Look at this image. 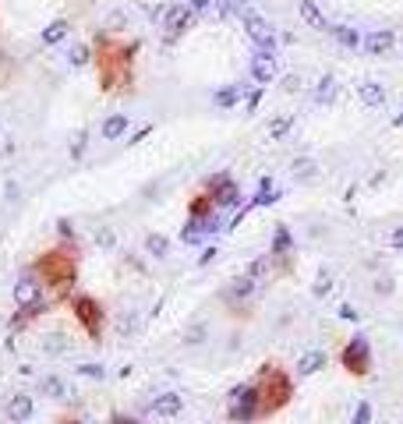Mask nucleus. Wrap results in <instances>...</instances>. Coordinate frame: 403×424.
<instances>
[{"label": "nucleus", "mask_w": 403, "mask_h": 424, "mask_svg": "<svg viewBox=\"0 0 403 424\" xmlns=\"http://www.w3.org/2000/svg\"><path fill=\"white\" fill-rule=\"evenodd\" d=\"M78 248L71 241H64L57 248H47L42 254H36L29 272L42 283V290H50L53 297H71L75 283H78Z\"/></svg>", "instance_id": "nucleus-1"}, {"label": "nucleus", "mask_w": 403, "mask_h": 424, "mask_svg": "<svg viewBox=\"0 0 403 424\" xmlns=\"http://www.w3.org/2000/svg\"><path fill=\"white\" fill-rule=\"evenodd\" d=\"M138 47H117L110 36H96V64H99V92H124L135 78Z\"/></svg>", "instance_id": "nucleus-2"}, {"label": "nucleus", "mask_w": 403, "mask_h": 424, "mask_svg": "<svg viewBox=\"0 0 403 424\" xmlns=\"http://www.w3.org/2000/svg\"><path fill=\"white\" fill-rule=\"evenodd\" d=\"M251 386L259 393V417H272V414L287 410L294 403V393H297L290 371L283 365H276V360H265V365L255 371Z\"/></svg>", "instance_id": "nucleus-3"}, {"label": "nucleus", "mask_w": 403, "mask_h": 424, "mask_svg": "<svg viewBox=\"0 0 403 424\" xmlns=\"http://www.w3.org/2000/svg\"><path fill=\"white\" fill-rule=\"evenodd\" d=\"M68 304H71V315H75V322L81 326V332L89 336L92 343H99V339H103V326H106L103 304L96 301L92 293H71Z\"/></svg>", "instance_id": "nucleus-4"}, {"label": "nucleus", "mask_w": 403, "mask_h": 424, "mask_svg": "<svg viewBox=\"0 0 403 424\" xmlns=\"http://www.w3.org/2000/svg\"><path fill=\"white\" fill-rule=\"evenodd\" d=\"M339 365H343V371L350 375V378H368L372 375V347H368V339L365 336H354V339H347V347H343V354H339Z\"/></svg>", "instance_id": "nucleus-5"}, {"label": "nucleus", "mask_w": 403, "mask_h": 424, "mask_svg": "<svg viewBox=\"0 0 403 424\" xmlns=\"http://www.w3.org/2000/svg\"><path fill=\"white\" fill-rule=\"evenodd\" d=\"M226 421H233V424H251V421H262V417H259V393H255L251 382H248V386H237V389L230 393Z\"/></svg>", "instance_id": "nucleus-6"}, {"label": "nucleus", "mask_w": 403, "mask_h": 424, "mask_svg": "<svg viewBox=\"0 0 403 424\" xmlns=\"http://www.w3.org/2000/svg\"><path fill=\"white\" fill-rule=\"evenodd\" d=\"M241 21H244V32L248 39L255 42V53H272L276 50V29L272 21L259 11H241Z\"/></svg>", "instance_id": "nucleus-7"}, {"label": "nucleus", "mask_w": 403, "mask_h": 424, "mask_svg": "<svg viewBox=\"0 0 403 424\" xmlns=\"http://www.w3.org/2000/svg\"><path fill=\"white\" fill-rule=\"evenodd\" d=\"M202 187H209L212 191V198H216V205L220 209H230V205H237V198H241V187L233 184V177L230 174H220V177H209Z\"/></svg>", "instance_id": "nucleus-8"}, {"label": "nucleus", "mask_w": 403, "mask_h": 424, "mask_svg": "<svg viewBox=\"0 0 403 424\" xmlns=\"http://www.w3.org/2000/svg\"><path fill=\"white\" fill-rule=\"evenodd\" d=\"M39 301H47V290H42V283L36 280V276H21V280L14 283V304L18 308H32Z\"/></svg>", "instance_id": "nucleus-9"}, {"label": "nucleus", "mask_w": 403, "mask_h": 424, "mask_svg": "<svg viewBox=\"0 0 403 424\" xmlns=\"http://www.w3.org/2000/svg\"><path fill=\"white\" fill-rule=\"evenodd\" d=\"M195 18H198V14L191 11L187 4H177V8H170V11H166L159 21H163L166 36H170V39H177L181 32H187V29H191V21H195Z\"/></svg>", "instance_id": "nucleus-10"}, {"label": "nucleus", "mask_w": 403, "mask_h": 424, "mask_svg": "<svg viewBox=\"0 0 403 424\" xmlns=\"http://www.w3.org/2000/svg\"><path fill=\"white\" fill-rule=\"evenodd\" d=\"M396 47H400V36H396L393 29H378V32L365 36V42H361V50L372 53V57H386V53L396 50Z\"/></svg>", "instance_id": "nucleus-11"}, {"label": "nucleus", "mask_w": 403, "mask_h": 424, "mask_svg": "<svg viewBox=\"0 0 403 424\" xmlns=\"http://www.w3.org/2000/svg\"><path fill=\"white\" fill-rule=\"evenodd\" d=\"M251 78L259 81V85H269L280 78V64H276L272 53H255L251 57Z\"/></svg>", "instance_id": "nucleus-12"}, {"label": "nucleus", "mask_w": 403, "mask_h": 424, "mask_svg": "<svg viewBox=\"0 0 403 424\" xmlns=\"http://www.w3.org/2000/svg\"><path fill=\"white\" fill-rule=\"evenodd\" d=\"M297 14H301V21L308 29L315 32H329V18L322 14V8L315 4V0H297Z\"/></svg>", "instance_id": "nucleus-13"}, {"label": "nucleus", "mask_w": 403, "mask_h": 424, "mask_svg": "<svg viewBox=\"0 0 403 424\" xmlns=\"http://www.w3.org/2000/svg\"><path fill=\"white\" fill-rule=\"evenodd\" d=\"M29 417H32V396L29 393H14L8 399V421L21 424V421H29Z\"/></svg>", "instance_id": "nucleus-14"}, {"label": "nucleus", "mask_w": 403, "mask_h": 424, "mask_svg": "<svg viewBox=\"0 0 403 424\" xmlns=\"http://www.w3.org/2000/svg\"><path fill=\"white\" fill-rule=\"evenodd\" d=\"M357 99L365 106H382L389 99V92H386V85H378V81H361L357 85Z\"/></svg>", "instance_id": "nucleus-15"}, {"label": "nucleus", "mask_w": 403, "mask_h": 424, "mask_svg": "<svg viewBox=\"0 0 403 424\" xmlns=\"http://www.w3.org/2000/svg\"><path fill=\"white\" fill-rule=\"evenodd\" d=\"M184 410V399L177 396V393H163V396H156V403H153V414L156 417H177Z\"/></svg>", "instance_id": "nucleus-16"}, {"label": "nucleus", "mask_w": 403, "mask_h": 424, "mask_svg": "<svg viewBox=\"0 0 403 424\" xmlns=\"http://www.w3.org/2000/svg\"><path fill=\"white\" fill-rule=\"evenodd\" d=\"M68 36H71V21L68 18H57V21H50V25L42 29V42H47V47H60Z\"/></svg>", "instance_id": "nucleus-17"}, {"label": "nucleus", "mask_w": 403, "mask_h": 424, "mask_svg": "<svg viewBox=\"0 0 403 424\" xmlns=\"http://www.w3.org/2000/svg\"><path fill=\"white\" fill-rule=\"evenodd\" d=\"M329 36L347 50H361V42H365V36H361L357 29H350V25H329Z\"/></svg>", "instance_id": "nucleus-18"}, {"label": "nucleus", "mask_w": 403, "mask_h": 424, "mask_svg": "<svg viewBox=\"0 0 403 424\" xmlns=\"http://www.w3.org/2000/svg\"><path fill=\"white\" fill-rule=\"evenodd\" d=\"M326 360H329V357H326L322 350H308V354H301V360H297V375L308 378V375H315V371H322Z\"/></svg>", "instance_id": "nucleus-19"}, {"label": "nucleus", "mask_w": 403, "mask_h": 424, "mask_svg": "<svg viewBox=\"0 0 403 424\" xmlns=\"http://www.w3.org/2000/svg\"><path fill=\"white\" fill-rule=\"evenodd\" d=\"M127 127H131V120H127L124 114H110V117L103 120V138L106 142H117V138L127 135Z\"/></svg>", "instance_id": "nucleus-20"}, {"label": "nucleus", "mask_w": 403, "mask_h": 424, "mask_svg": "<svg viewBox=\"0 0 403 424\" xmlns=\"http://www.w3.org/2000/svg\"><path fill=\"white\" fill-rule=\"evenodd\" d=\"M336 92H339L336 78H333V75H322V78H318V85H315V103H318V106H326V103L336 99Z\"/></svg>", "instance_id": "nucleus-21"}, {"label": "nucleus", "mask_w": 403, "mask_h": 424, "mask_svg": "<svg viewBox=\"0 0 403 424\" xmlns=\"http://www.w3.org/2000/svg\"><path fill=\"white\" fill-rule=\"evenodd\" d=\"M251 290H255V276L248 272V276H237V280H230L226 297H251Z\"/></svg>", "instance_id": "nucleus-22"}, {"label": "nucleus", "mask_w": 403, "mask_h": 424, "mask_svg": "<svg viewBox=\"0 0 403 424\" xmlns=\"http://www.w3.org/2000/svg\"><path fill=\"white\" fill-rule=\"evenodd\" d=\"M212 99H216L220 110H230V106H237L241 89H237V85H223V89H216V96H212Z\"/></svg>", "instance_id": "nucleus-23"}, {"label": "nucleus", "mask_w": 403, "mask_h": 424, "mask_svg": "<svg viewBox=\"0 0 403 424\" xmlns=\"http://www.w3.org/2000/svg\"><path fill=\"white\" fill-rule=\"evenodd\" d=\"M272 202H276V187H272L269 177H262V181H259V195H255L248 205L255 209V205H272Z\"/></svg>", "instance_id": "nucleus-24"}, {"label": "nucleus", "mask_w": 403, "mask_h": 424, "mask_svg": "<svg viewBox=\"0 0 403 424\" xmlns=\"http://www.w3.org/2000/svg\"><path fill=\"white\" fill-rule=\"evenodd\" d=\"M89 60H92V50L85 47V42H75V47L68 50V64H71V68H85Z\"/></svg>", "instance_id": "nucleus-25"}, {"label": "nucleus", "mask_w": 403, "mask_h": 424, "mask_svg": "<svg viewBox=\"0 0 403 424\" xmlns=\"http://www.w3.org/2000/svg\"><path fill=\"white\" fill-rule=\"evenodd\" d=\"M39 393H42V396H50V399H60L68 389H64V382H60L57 375H50V378H42V382H39Z\"/></svg>", "instance_id": "nucleus-26"}, {"label": "nucleus", "mask_w": 403, "mask_h": 424, "mask_svg": "<svg viewBox=\"0 0 403 424\" xmlns=\"http://www.w3.org/2000/svg\"><path fill=\"white\" fill-rule=\"evenodd\" d=\"M145 251L156 254V259H163V254L170 251V241L163 237V233H148V237H145Z\"/></svg>", "instance_id": "nucleus-27"}, {"label": "nucleus", "mask_w": 403, "mask_h": 424, "mask_svg": "<svg viewBox=\"0 0 403 424\" xmlns=\"http://www.w3.org/2000/svg\"><path fill=\"white\" fill-rule=\"evenodd\" d=\"M333 290V272L329 269H318V276H315V287H311V293L315 297H326Z\"/></svg>", "instance_id": "nucleus-28"}, {"label": "nucleus", "mask_w": 403, "mask_h": 424, "mask_svg": "<svg viewBox=\"0 0 403 424\" xmlns=\"http://www.w3.org/2000/svg\"><path fill=\"white\" fill-rule=\"evenodd\" d=\"M294 248V241H290V230L287 226H276V241H272V254H287Z\"/></svg>", "instance_id": "nucleus-29"}, {"label": "nucleus", "mask_w": 403, "mask_h": 424, "mask_svg": "<svg viewBox=\"0 0 403 424\" xmlns=\"http://www.w3.org/2000/svg\"><path fill=\"white\" fill-rule=\"evenodd\" d=\"M290 127H294V117H276V120L269 124V135H272V138H287Z\"/></svg>", "instance_id": "nucleus-30"}, {"label": "nucleus", "mask_w": 403, "mask_h": 424, "mask_svg": "<svg viewBox=\"0 0 403 424\" xmlns=\"http://www.w3.org/2000/svg\"><path fill=\"white\" fill-rule=\"evenodd\" d=\"M372 403L365 399V403H357V410H354V417H350V424H372Z\"/></svg>", "instance_id": "nucleus-31"}, {"label": "nucleus", "mask_w": 403, "mask_h": 424, "mask_svg": "<svg viewBox=\"0 0 403 424\" xmlns=\"http://www.w3.org/2000/svg\"><path fill=\"white\" fill-rule=\"evenodd\" d=\"M78 375H89V378H106L103 365H78Z\"/></svg>", "instance_id": "nucleus-32"}, {"label": "nucleus", "mask_w": 403, "mask_h": 424, "mask_svg": "<svg viewBox=\"0 0 403 424\" xmlns=\"http://www.w3.org/2000/svg\"><path fill=\"white\" fill-rule=\"evenodd\" d=\"M294 174H297V177H315V163H308V159L301 163V159H297V163H294Z\"/></svg>", "instance_id": "nucleus-33"}, {"label": "nucleus", "mask_w": 403, "mask_h": 424, "mask_svg": "<svg viewBox=\"0 0 403 424\" xmlns=\"http://www.w3.org/2000/svg\"><path fill=\"white\" fill-rule=\"evenodd\" d=\"M96 244H99V248H114L117 241H114V233H110V230H99V233H96Z\"/></svg>", "instance_id": "nucleus-34"}, {"label": "nucleus", "mask_w": 403, "mask_h": 424, "mask_svg": "<svg viewBox=\"0 0 403 424\" xmlns=\"http://www.w3.org/2000/svg\"><path fill=\"white\" fill-rule=\"evenodd\" d=\"M85 138H89V135L81 131V135L75 138V145H71V156H75V159H81V153H85Z\"/></svg>", "instance_id": "nucleus-35"}, {"label": "nucleus", "mask_w": 403, "mask_h": 424, "mask_svg": "<svg viewBox=\"0 0 403 424\" xmlns=\"http://www.w3.org/2000/svg\"><path fill=\"white\" fill-rule=\"evenodd\" d=\"M184 339H187V343H202V339H205V326H195V329H191Z\"/></svg>", "instance_id": "nucleus-36"}, {"label": "nucleus", "mask_w": 403, "mask_h": 424, "mask_svg": "<svg viewBox=\"0 0 403 424\" xmlns=\"http://www.w3.org/2000/svg\"><path fill=\"white\" fill-rule=\"evenodd\" d=\"M187 8L195 11V14H202V11H209V8H212V0H187Z\"/></svg>", "instance_id": "nucleus-37"}, {"label": "nucleus", "mask_w": 403, "mask_h": 424, "mask_svg": "<svg viewBox=\"0 0 403 424\" xmlns=\"http://www.w3.org/2000/svg\"><path fill=\"white\" fill-rule=\"evenodd\" d=\"M389 248H396V251L403 248V226H396V230H393V237H389Z\"/></svg>", "instance_id": "nucleus-38"}, {"label": "nucleus", "mask_w": 403, "mask_h": 424, "mask_svg": "<svg viewBox=\"0 0 403 424\" xmlns=\"http://www.w3.org/2000/svg\"><path fill=\"white\" fill-rule=\"evenodd\" d=\"M259 103H262V89H255V92L248 96V110H259Z\"/></svg>", "instance_id": "nucleus-39"}, {"label": "nucleus", "mask_w": 403, "mask_h": 424, "mask_svg": "<svg viewBox=\"0 0 403 424\" xmlns=\"http://www.w3.org/2000/svg\"><path fill=\"white\" fill-rule=\"evenodd\" d=\"M57 424H85V421H81L78 414H60V417H57Z\"/></svg>", "instance_id": "nucleus-40"}, {"label": "nucleus", "mask_w": 403, "mask_h": 424, "mask_svg": "<svg viewBox=\"0 0 403 424\" xmlns=\"http://www.w3.org/2000/svg\"><path fill=\"white\" fill-rule=\"evenodd\" d=\"M339 318H347V322H357V311H354L350 304H343V308H339Z\"/></svg>", "instance_id": "nucleus-41"}, {"label": "nucleus", "mask_w": 403, "mask_h": 424, "mask_svg": "<svg viewBox=\"0 0 403 424\" xmlns=\"http://www.w3.org/2000/svg\"><path fill=\"white\" fill-rule=\"evenodd\" d=\"M110 424H142V421H135V417H124V414H117Z\"/></svg>", "instance_id": "nucleus-42"}, {"label": "nucleus", "mask_w": 403, "mask_h": 424, "mask_svg": "<svg viewBox=\"0 0 403 424\" xmlns=\"http://www.w3.org/2000/svg\"><path fill=\"white\" fill-rule=\"evenodd\" d=\"M57 347H64V339H60V336H50V339H47V350H57Z\"/></svg>", "instance_id": "nucleus-43"}, {"label": "nucleus", "mask_w": 403, "mask_h": 424, "mask_svg": "<svg viewBox=\"0 0 403 424\" xmlns=\"http://www.w3.org/2000/svg\"><path fill=\"white\" fill-rule=\"evenodd\" d=\"M212 259H216V248H205V254H202V265H209Z\"/></svg>", "instance_id": "nucleus-44"}, {"label": "nucleus", "mask_w": 403, "mask_h": 424, "mask_svg": "<svg viewBox=\"0 0 403 424\" xmlns=\"http://www.w3.org/2000/svg\"><path fill=\"white\" fill-rule=\"evenodd\" d=\"M396 124H403V110H400V114H396Z\"/></svg>", "instance_id": "nucleus-45"}, {"label": "nucleus", "mask_w": 403, "mask_h": 424, "mask_svg": "<svg viewBox=\"0 0 403 424\" xmlns=\"http://www.w3.org/2000/svg\"><path fill=\"white\" fill-rule=\"evenodd\" d=\"M400 47H403V32H400Z\"/></svg>", "instance_id": "nucleus-46"}]
</instances>
